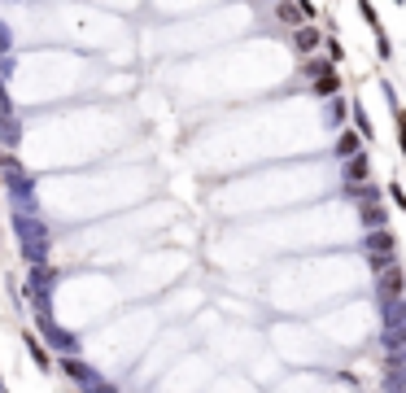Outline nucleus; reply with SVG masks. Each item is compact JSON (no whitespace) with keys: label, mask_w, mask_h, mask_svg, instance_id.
<instances>
[{"label":"nucleus","mask_w":406,"mask_h":393,"mask_svg":"<svg viewBox=\"0 0 406 393\" xmlns=\"http://www.w3.org/2000/svg\"><path fill=\"white\" fill-rule=\"evenodd\" d=\"M62 372H66L70 380H75V385H79V389H105V385H101V376H97V372H92V367H88V363H83V359H79V354H66V363H62Z\"/></svg>","instance_id":"f257e3e1"},{"label":"nucleus","mask_w":406,"mask_h":393,"mask_svg":"<svg viewBox=\"0 0 406 393\" xmlns=\"http://www.w3.org/2000/svg\"><path fill=\"white\" fill-rule=\"evenodd\" d=\"M372 180V158L367 153H350L345 158V184H367Z\"/></svg>","instance_id":"f03ea898"},{"label":"nucleus","mask_w":406,"mask_h":393,"mask_svg":"<svg viewBox=\"0 0 406 393\" xmlns=\"http://www.w3.org/2000/svg\"><path fill=\"white\" fill-rule=\"evenodd\" d=\"M402 293H406V276L389 267L385 276H380V297H385V306H389V302H402Z\"/></svg>","instance_id":"7ed1b4c3"},{"label":"nucleus","mask_w":406,"mask_h":393,"mask_svg":"<svg viewBox=\"0 0 406 393\" xmlns=\"http://www.w3.org/2000/svg\"><path fill=\"white\" fill-rule=\"evenodd\" d=\"M40 324H44V337H49V341H53V345H57V350H62V354H75V350H79V341L70 337L66 328H57L53 319H40Z\"/></svg>","instance_id":"20e7f679"},{"label":"nucleus","mask_w":406,"mask_h":393,"mask_svg":"<svg viewBox=\"0 0 406 393\" xmlns=\"http://www.w3.org/2000/svg\"><path fill=\"white\" fill-rule=\"evenodd\" d=\"M363 249H367V254H393V249H398V241H393L389 228H376V232H367Z\"/></svg>","instance_id":"39448f33"},{"label":"nucleus","mask_w":406,"mask_h":393,"mask_svg":"<svg viewBox=\"0 0 406 393\" xmlns=\"http://www.w3.org/2000/svg\"><path fill=\"white\" fill-rule=\"evenodd\" d=\"M385 350H389L393 367L406 359V324H398V328H389V332H385Z\"/></svg>","instance_id":"423d86ee"},{"label":"nucleus","mask_w":406,"mask_h":393,"mask_svg":"<svg viewBox=\"0 0 406 393\" xmlns=\"http://www.w3.org/2000/svg\"><path fill=\"white\" fill-rule=\"evenodd\" d=\"M319 44H324V31H319V27H297L293 31V49L297 53H315Z\"/></svg>","instance_id":"0eeeda50"},{"label":"nucleus","mask_w":406,"mask_h":393,"mask_svg":"<svg viewBox=\"0 0 406 393\" xmlns=\"http://www.w3.org/2000/svg\"><path fill=\"white\" fill-rule=\"evenodd\" d=\"M315 97H324V101L341 97V75H337V70H328V75H319V79H315Z\"/></svg>","instance_id":"6e6552de"},{"label":"nucleus","mask_w":406,"mask_h":393,"mask_svg":"<svg viewBox=\"0 0 406 393\" xmlns=\"http://www.w3.org/2000/svg\"><path fill=\"white\" fill-rule=\"evenodd\" d=\"M276 18L284 22V27H302V5H297V0H280V5H276Z\"/></svg>","instance_id":"1a4fd4ad"},{"label":"nucleus","mask_w":406,"mask_h":393,"mask_svg":"<svg viewBox=\"0 0 406 393\" xmlns=\"http://www.w3.org/2000/svg\"><path fill=\"white\" fill-rule=\"evenodd\" d=\"M328 70H337V62H332V57H310V62H302V75L315 83L319 75H328Z\"/></svg>","instance_id":"9d476101"},{"label":"nucleus","mask_w":406,"mask_h":393,"mask_svg":"<svg viewBox=\"0 0 406 393\" xmlns=\"http://www.w3.org/2000/svg\"><path fill=\"white\" fill-rule=\"evenodd\" d=\"M354 127H358V136H363V140H372V118H367V110H363V105H354Z\"/></svg>","instance_id":"9b49d317"},{"label":"nucleus","mask_w":406,"mask_h":393,"mask_svg":"<svg viewBox=\"0 0 406 393\" xmlns=\"http://www.w3.org/2000/svg\"><path fill=\"white\" fill-rule=\"evenodd\" d=\"M337 153H341V158L358 153V136H354V131H341V136H337Z\"/></svg>","instance_id":"f8f14e48"},{"label":"nucleus","mask_w":406,"mask_h":393,"mask_svg":"<svg viewBox=\"0 0 406 393\" xmlns=\"http://www.w3.org/2000/svg\"><path fill=\"white\" fill-rule=\"evenodd\" d=\"M22 341H27V350H31V359H35V363H40V367H44V372H49V354H44V345H40V341H35V337H22Z\"/></svg>","instance_id":"ddd939ff"},{"label":"nucleus","mask_w":406,"mask_h":393,"mask_svg":"<svg viewBox=\"0 0 406 393\" xmlns=\"http://www.w3.org/2000/svg\"><path fill=\"white\" fill-rule=\"evenodd\" d=\"M367 258H372V271H376V276H385V271L393 267V254H367Z\"/></svg>","instance_id":"4468645a"},{"label":"nucleus","mask_w":406,"mask_h":393,"mask_svg":"<svg viewBox=\"0 0 406 393\" xmlns=\"http://www.w3.org/2000/svg\"><path fill=\"white\" fill-rule=\"evenodd\" d=\"M363 219L372 223V228H385V210L380 206H363Z\"/></svg>","instance_id":"2eb2a0df"},{"label":"nucleus","mask_w":406,"mask_h":393,"mask_svg":"<svg viewBox=\"0 0 406 393\" xmlns=\"http://www.w3.org/2000/svg\"><path fill=\"white\" fill-rule=\"evenodd\" d=\"M393 114H398V145H402V153H406V114L398 110V101H393Z\"/></svg>","instance_id":"dca6fc26"},{"label":"nucleus","mask_w":406,"mask_h":393,"mask_svg":"<svg viewBox=\"0 0 406 393\" xmlns=\"http://www.w3.org/2000/svg\"><path fill=\"white\" fill-rule=\"evenodd\" d=\"M328 57H332V62H345V49H341V40H328Z\"/></svg>","instance_id":"f3484780"},{"label":"nucleus","mask_w":406,"mask_h":393,"mask_svg":"<svg viewBox=\"0 0 406 393\" xmlns=\"http://www.w3.org/2000/svg\"><path fill=\"white\" fill-rule=\"evenodd\" d=\"M328 114H332V118H337V123H341V114H345V101H341V97H332V105H328Z\"/></svg>","instance_id":"a211bd4d"},{"label":"nucleus","mask_w":406,"mask_h":393,"mask_svg":"<svg viewBox=\"0 0 406 393\" xmlns=\"http://www.w3.org/2000/svg\"><path fill=\"white\" fill-rule=\"evenodd\" d=\"M389 197H393V201H398V206L406 210V188H402V184H393V188H389Z\"/></svg>","instance_id":"6ab92c4d"},{"label":"nucleus","mask_w":406,"mask_h":393,"mask_svg":"<svg viewBox=\"0 0 406 393\" xmlns=\"http://www.w3.org/2000/svg\"><path fill=\"white\" fill-rule=\"evenodd\" d=\"M5 44H9V35H5V27H0V49H5Z\"/></svg>","instance_id":"aec40b11"},{"label":"nucleus","mask_w":406,"mask_h":393,"mask_svg":"<svg viewBox=\"0 0 406 393\" xmlns=\"http://www.w3.org/2000/svg\"><path fill=\"white\" fill-rule=\"evenodd\" d=\"M393 5H402V0H393Z\"/></svg>","instance_id":"412c9836"}]
</instances>
